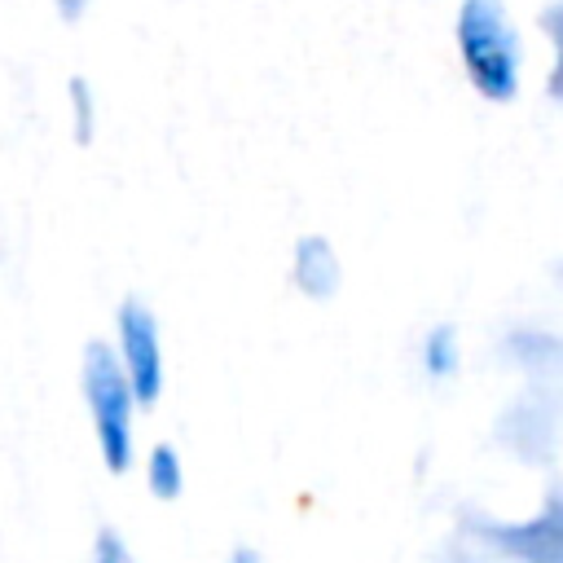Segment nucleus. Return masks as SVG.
<instances>
[{
	"mask_svg": "<svg viewBox=\"0 0 563 563\" xmlns=\"http://www.w3.org/2000/svg\"><path fill=\"white\" fill-rule=\"evenodd\" d=\"M92 563H132V550L114 528H101L92 541Z\"/></svg>",
	"mask_w": 563,
	"mask_h": 563,
	"instance_id": "8",
	"label": "nucleus"
},
{
	"mask_svg": "<svg viewBox=\"0 0 563 563\" xmlns=\"http://www.w3.org/2000/svg\"><path fill=\"white\" fill-rule=\"evenodd\" d=\"M145 484H150V493H154L158 501H176V497H180V488H185V466H180L176 444L158 440V444L150 449V457H145Z\"/></svg>",
	"mask_w": 563,
	"mask_h": 563,
	"instance_id": "5",
	"label": "nucleus"
},
{
	"mask_svg": "<svg viewBox=\"0 0 563 563\" xmlns=\"http://www.w3.org/2000/svg\"><path fill=\"white\" fill-rule=\"evenodd\" d=\"M290 277L295 286L308 295V299H330L343 282V268H339V255L330 246V238L321 233H303L295 242V260H290Z\"/></svg>",
	"mask_w": 563,
	"mask_h": 563,
	"instance_id": "4",
	"label": "nucleus"
},
{
	"mask_svg": "<svg viewBox=\"0 0 563 563\" xmlns=\"http://www.w3.org/2000/svg\"><path fill=\"white\" fill-rule=\"evenodd\" d=\"M229 563H264V559H260V550H255V545H233Z\"/></svg>",
	"mask_w": 563,
	"mask_h": 563,
	"instance_id": "10",
	"label": "nucleus"
},
{
	"mask_svg": "<svg viewBox=\"0 0 563 563\" xmlns=\"http://www.w3.org/2000/svg\"><path fill=\"white\" fill-rule=\"evenodd\" d=\"M453 40H457L462 70L484 101L506 106L519 97L523 53H519V31H515L501 0H462L457 22H453Z\"/></svg>",
	"mask_w": 563,
	"mask_h": 563,
	"instance_id": "1",
	"label": "nucleus"
},
{
	"mask_svg": "<svg viewBox=\"0 0 563 563\" xmlns=\"http://www.w3.org/2000/svg\"><path fill=\"white\" fill-rule=\"evenodd\" d=\"M53 4H57V18L70 22V26H75V22L84 18V9H88V0H53Z\"/></svg>",
	"mask_w": 563,
	"mask_h": 563,
	"instance_id": "9",
	"label": "nucleus"
},
{
	"mask_svg": "<svg viewBox=\"0 0 563 563\" xmlns=\"http://www.w3.org/2000/svg\"><path fill=\"white\" fill-rule=\"evenodd\" d=\"M66 97H70V114H75V141L88 145L92 132H97V97H92V84L84 75H70Z\"/></svg>",
	"mask_w": 563,
	"mask_h": 563,
	"instance_id": "7",
	"label": "nucleus"
},
{
	"mask_svg": "<svg viewBox=\"0 0 563 563\" xmlns=\"http://www.w3.org/2000/svg\"><path fill=\"white\" fill-rule=\"evenodd\" d=\"M79 383H84V400H88V418L97 431V449L110 475H123L136 457V391L132 378L119 361V352H110L101 339H92L84 347V365H79Z\"/></svg>",
	"mask_w": 563,
	"mask_h": 563,
	"instance_id": "2",
	"label": "nucleus"
},
{
	"mask_svg": "<svg viewBox=\"0 0 563 563\" xmlns=\"http://www.w3.org/2000/svg\"><path fill=\"white\" fill-rule=\"evenodd\" d=\"M422 369L431 378H449L457 369V330L453 325H431L422 339Z\"/></svg>",
	"mask_w": 563,
	"mask_h": 563,
	"instance_id": "6",
	"label": "nucleus"
},
{
	"mask_svg": "<svg viewBox=\"0 0 563 563\" xmlns=\"http://www.w3.org/2000/svg\"><path fill=\"white\" fill-rule=\"evenodd\" d=\"M114 325H119V361L132 378V391L141 400V409H150L163 391V343H158V321L154 312L128 295L114 312Z\"/></svg>",
	"mask_w": 563,
	"mask_h": 563,
	"instance_id": "3",
	"label": "nucleus"
}]
</instances>
